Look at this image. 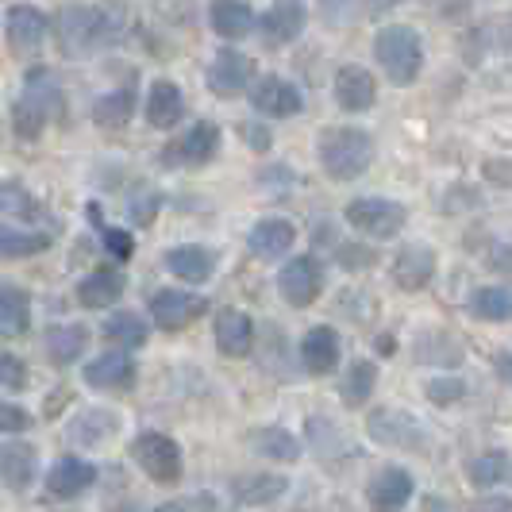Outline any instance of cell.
Segmentation results:
<instances>
[{
    "instance_id": "6da1fadb",
    "label": "cell",
    "mask_w": 512,
    "mask_h": 512,
    "mask_svg": "<svg viewBox=\"0 0 512 512\" xmlns=\"http://www.w3.org/2000/svg\"><path fill=\"white\" fill-rule=\"evenodd\" d=\"M54 35H58V51L66 58H85L120 39V16L108 8L70 4L54 16Z\"/></svg>"
},
{
    "instance_id": "7a4b0ae2",
    "label": "cell",
    "mask_w": 512,
    "mask_h": 512,
    "mask_svg": "<svg viewBox=\"0 0 512 512\" xmlns=\"http://www.w3.org/2000/svg\"><path fill=\"white\" fill-rule=\"evenodd\" d=\"M320 162L335 181H355L374 162V139L362 128H328L320 135Z\"/></svg>"
},
{
    "instance_id": "3957f363",
    "label": "cell",
    "mask_w": 512,
    "mask_h": 512,
    "mask_svg": "<svg viewBox=\"0 0 512 512\" xmlns=\"http://www.w3.org/2000/svg\"><path fill=\"white\" fill-rule=\"evenodd\" d=\"M374 58L393 85H412L424 70V39L405 24H389L374 39Z\"/></svg>"
},
{
    "instance_id": "277c9868",
    "label": "cell",
    "mask_w": 512,
    "mask_h": 512,
    "mask_svg": "<svg viewBox=\"0 0 512 512\" xmlns=\"http://www.w3.org/2000/svg\"><path fill=\"white\" fill-rule=\"evenodd\" d=\"M62 108V93H58V81L47 66L31 70L24 81V93L12 108V124H16V135L20 139H39V131L47 128L54 112Z\"/></svg>"
},
{
    "instance_id": "5b68a950",
    "label": "cell",
    "mask_w": 512,
    "mask_h": 512,
    "mask_svg": "<svg viewBox=\"0 0 512 512\" xmlns=\"http://www.w3.org/2000/svg\"><path fill=\"white\" fill-rule=\"evenodd\" d=\"M131 455L143 466V474L162 486H174L181 478V447L162 432H143L131 443Z\"/></svg>"
},
{
    "instance_id": "8992f818",
    "label": "cell",
    "mask_w": 512,
    "mask_h": 512,
    "mask_svg": "<svg viewBox=\"0 0 512 512\" xmlns=\"http://www.w3.org/2000/svg\"><path fill=\"white\" fill-rule=\"evenodd\" d=\"M343 216H347L351 228L366 231V235H374V239H393L397 231L405 228V220H409L405 205L385 201V197H359V201L347 205Z\"/></svg>"
},
{
    "instance_id": "52a82bcc",
    "label": "cell",
    "mask_w": 512,
    "mask_h": 512,
    "mask_svg": "<svg viewBox=\"0 0 512 512\" xmlns=\"http://www.w3.org/2000/svg\"><path fill=\"white\" fill-rule=\"evenodd\" d=\"M147 308H151V316L158 328L178 332V328H185V324H193L197 316H205L208 301L205 297H197V293H185V289H158V293H151Z\"/></svg>"
},
{
    "instance_id": "ba28073f",
    "label": "cell",
    "mask_w": 512,
    "mask_h": 512,
    "mask_svg": "<svg viewBox=\"0 0 512 512\" xmlns=\"http://www.w3.org/2000/svg\"><path fill=\"white\" fill-rule=\"evenodd\" d=\"M216 151H220V128L201 120L162 151V166H205Z\"/></svg>"
},
{
    "instance_id": "9c48e42d",
    "label": "cell",
    "mask_w": 512,
    "mask_h": 512,
    "mask_svg": "<svg viewBox=\"0 0 512 512\" xmlns=\"http://www.w3.org/2000/svg\"><path fill=\"white\" fill-rule=\"evenodd\" d=\"M278 289H282V297L293 308L312 305L320 297V266H316V258H289L282 266V274H278Z\"/></svg>"
},
{
    "instance_id": "30bf717a",
    "label": "cell",
    "mask_w": 512,
    "mask_h": 512,
    "mask_svg": "<svg viewBox=\"0 0 512 512\" xmlns=\"http://www.w3.org/2000/svg\"><path fill=\"white\" fill-rule=\"evenodd\" d=\"M47 31H51V20L35 4L8 8V43H12L16 54H35L47 43Z\"/></svg>"
},
{
    "instance_id": "8fae6325",
    "label": "cell",
    "mask_w": 512,
    "mask_h": 512,
    "mask_svg": "<svg viewBox=\"0 0 512 512\" xmlns=\"http://www.w3.org/2000/svg\"><path fill=\"white\" fill-rule=\"evenodd\" d=\"M412 497V474L401 466H385L366 486V501L374 512H401Z\"/></svg>"
},
{
    "instance_id": "7c38bea8",
    "label": "cell",
    "mask_w": 512,
    "mask_h": 512,
    "mask_svg": "<svg viewBox=\"0 0 512 512\" xmlns=\"http://www.w3.org/2000/svg\"><path fill=\"white\" fill-rule=\"evenodd\" d=\"M255 77V62L239 51H220L208 66V89L220 93V97H235L251 85Z\"/></svg>"
},
{
    "instance_id": "4fadbf2b",
    "label": "cell",
    "mask_w": 512,
    "mask_h": 512,
    "mask_svg": "<svg viewBox=\"0 0 512 512\" xmlns=\"http://www.w3.org/2000/svg\"><path fill=\"white\" fill-rule=\"evenodd\" d=\"M251 104L262 116H274V120H289V116H297L305 108L301 89L289 85L285 77H262L255 85V93H251Z\"/></svg>"
},
{
    "instance_id": "5bb4252c",
    "label": "cell",
    "mask_w": 512,
    "mask_h": 512,
    "mask_svg": "<svg viewBox=\"0 0 512 512\" xmlns=\"http://www.w3.org/2000/svg\"><path fill=\"white\" fill-rule=\"evenodd\" d=\"M262 35L270 47H285L305 31V0H274V8L262 16Z\"/></svg>"
},
{
    "instance_id": "9a60e30c",
    "label": "cell",
    "mask_w": 512,
    "mask_h": 512,
    "mask_svg": "<svg viewBox=\"0 0 512 512\" xmlns=\"http://www.w3.org/2000/svg\"><path fill=\"white\" fill-rule=\"evenodd\" d=\"M366 432H370V439L389 443V447H412V439L424 443V428L412 420L409 412H397V409L374 412V416L366 420Z\"/></svg>"
},
{
    "instance_id": "2e32d148",
    "label": "cell",
    "mask_w": 512,
    "mask_h": 512,
    "mask_svg": "<svg viewBox=\"0 0 512 512\" xmlns=\"http://www.w3.org/2000/svg\"><path fill=\"white\" fill-rule=\"evenodd\" d=\"M432 274H436V251L424 247V243H409L401 255L393 258V282L409 289V293L424 289L432 282Z\"/></svg>"
},
{
    "instance_id": "e0dca14e",
    "label": "cell",
    "mask_w": 512,
    "mask_h": 512,
    "mask_svg": "<svg viewBox=\"0 0 512 512\" xmlns=\"http://www.w3.org/2000/svg\"><path fill=\"white\" fill-rule=\"evenodd\" d=\"M216 347H220L228 359L251 355V347H255V324H251V316L239 312V308H224V312L216 316Z\"/></svg>"
},
{
    "instance_id": "ac0fdd59",
    "label": "cell",
    "mask_w": 512,
    "mask_h": 512,
    "mask_svg": "<svg viewBox=\"0 0 512 512\" xmlns=\"http://www.w3.org/2000/svg\"><path fill=\"white\" fill-rule=\"evenodd\" d=\"M135 378H139V370H135L128 351H108L85 366V382L93 389H131Z\"/></svg>"
},
{
    "instance_id": "d6986e66",
    "label": "cell",
    "mask_w": 512,
    "mask_h": 512,
    "mask_svg": "<svg viewBox=\"0 0 512 512\" xmlns=\"http://www.w3.org/2000/svg\"><path fill=\"white\" fill-rule=\"evenodd\" d=\"M378 97V85H374V74L362 70V66H343L335 74V101L347 112H366Z\"/></svg>"
},
{
    "instance_id": "ffe728a7",
    "label": "cell",
    "mask_w": 512,
    "mask_h": 512,
    "mask_svg": "<svg viewBox=\"0 0 512 512\" xmlns=\"http://www.w3.org/2000/svg\"><path fill=\"white\" fill-rule=\"evenodd\" d=\"M339 355H343V347H339V335L335 328H312V332L301 339V362H305L308 374H332L335 366H339Z\"/></svg>"
},
{
    "instance_id": "44dd1931",
    "label": "cell",
    "mask_w": 512,
    "mask_h": 512,
    "mask_svg": "<svg viewBox=\"0 0 512 512\" xmlns=\"http://www.w3.org/2000/svg\"><path fill=\"white\" fill-rule=\"evenodd\" d=\"M166 270L181 278V282H193L201 285L212 278V270H216V255L208 251V247H197V243H185V247H174V251H166Z\"/></svg>"
},
{
    "instance_id": "7402d4cb",
    "label": "cell",
    "mask_w": 512,
    "mask_h": 512,
    "mask_svg": "<svg viewBox=\"0 0 512 512\" xmlns=\"http://www.w3.org/2000/svg\"><path fill=\"white\" fill-rule=\"evenodd\" d=\"M93 482H97V466L85 459H58L51 466V474H47V489L54 497H66V501L85 493Z\"/></svg>"
},
{
    "instance_id": "603a6c76",
    "label": "cell",
    "mask_w": 512,
    "mask_h": 512,
    "mask_svg": "<svg viewBox=\"0 0 512 512\" xmlns=\"http://www.w3.org/2000/svg\"><path fill=\"white\" fill-rule=\"evenodd\" d=\"M39 474V455L31 443H8L0 447V482L8 489H27Z\"/></svg>"
},
{
    "instance_id": "cb8c5ba5",
    "label": "cell",
    "mask_w": 512,
    "mask_h": 512,
    "mask_svg": "<svg viewBox=\"0 0 512 512\" xmlns=\"http://www.w3.org/2000/svg\"><path fill=\"white\" fill-rule=\"evenodd\" d=\"M185 116V97L174 81H154L151 85V97H147V120L151 128L158 131H170L178 128V120Z\"/></svg>"
},
{
    "instance_id": "d4e9b609",
    "label": "cell",
    "mask_w": 512,
    "mask_h": 512,
    "mask_svg": "<svg viewBox=\"0 0 512 512\" xmlns=\"http://www.w3.org/2000/svg\"><path fill=\"white\" fill-rule=\"evenodd\" d=\"M285 489H289V478H282V474H243V478L231 482V497H235L239 505L255 509V505L278 501Z\"/></svg>"
},
{
    "instance_id": "484cf974",
    "label": "cell",
    "mask_w": 512,
    "mask_h": 512,
    "mask_svg": "<svg viewBox=\"0 0 512 512\" xmlns=\"http://www.w3.org/2000/svg\"><path fill=\"white\" fill-rule=\"evenodd\" d=\"M208 20L212 31L224 35V39H243L251 27H255V12L247 0H212L208 4Z\"/></svg>"
},
{
    "instance_id": "4316f807",
    "label": "cell",
    "mask_w": 512,
    "mask_h": 512,
    "mask_svg": "<svg viewBox=\"0 0 512 512\" xmlns=\"http://www.w3.org/2000/svg\"><path fill=\"white\" fill-rule=\"evenodd\" d=\"M293 239H297V228L289 224V220H278V216H270V220H258L255 231H251V251L258 258H282L289 247H293Z\"/></svg>"
},
{
    "instance_id": "83f0119b",
    "label": "cell",
    "mask_w": 512,
    "mask_h": 512,
    "mask_svg": "<svg viewBox=\"0 0 512 512\" xmlns=\"http://www.w3.org/2000/svg\"><path fill=\"white\" fill-rule=\"evenodd\" d=\"M120 297H124V274H116V270H93L77 285V301L85 308H108Z\"/></svg>"
},
{
    "instance_id": "f1b7e54d",
    "label": "cell",
    "mask_w": 512,
    "mask_h": 512,
    "mask_svg": "<svg viewBox=\"0 0 512 512\" xmlns=\"http://www.w3.org/2000/svg\"><path fill=\"white\" fill-rule=\"evenodd\" d=\"M85 343H89V332L81 324H54L47 332V355L58 366H70L85 355Z\"/></svg>"
},
{
    "instance_id": "f546056e",
    "label": "cell",
    "mask_w": 512,
    "mask_h": 512,
    "mask_svg": "<svg viewBox=\"0 0 512 512\" xmlns=\"http://www.w3.org/2000/svg\"><path fill=\"white\" fill-rule=\"evenodd\" d=\"M47 247H51V235H43V231H20V228L0 224V262L43 255Z\"/></svg>"
},
{
    "instance_id": "4dcf8cb0",
    "label": "cell",
    "mask_w": 512,
    "mask_h": 512,
    "mask_svg": "<svg viewBox=\"0 0 512 512\" xmlns=\"http://www.w3.org/2000/svg\"><path fill=\"white\" fill-rule=\"evenodd\" d=\"M31 324L27 293L16 285H0V335H24Z\"/></svg>"
},
{
    "instance_id": "1f68e13d",
    "label": "cell",
    "mask_w": 512,
    "mask_h": 512,
    "mask_svg": "<svg viewBox=\"0 0 512 512\" xmlns=\"http://www.w3.org/2000/svg\"><path fill=\"white\" fill-rule=\"evenodd\" d=\"M374 385H378V366L374 362H351V370L343 374V385H339V397L351 405V409H359L370 401V393H374Z\"/></svg>"
},
{
    "instance_id": "d6a6232c",
    "label": "cell",
    "mask_w": 512,
    "mask_h": 512,
    "mask_svg": "<svg viewBox=\"0 0 512 512\" xmlns=\"http://www.w3.org/2000/svg\"><path fill=\"white\" fill-rule=\"evenodd\" d=\"M104 339L116 343V347H124V351H135V347L147 343V324L135 312H116V316L104 320Z\"/></svg>"
},
{
    "instance_id": "836d02e7",
    "label": "cell",
    "mask_w": 512,
    "mask_h": 512,
    "mask_svg": "<svg viewBox=\"0 0 512 512\" xmlns=\"http://www.w3.org/2000/svg\"><path fill=\"white\" fill-rule=\"evenodd\" d=\"M258 455H266V459L274 462H297L301 459V443L289 436L285 428H258L255 436H251Z\"/></svg>"
},
{
    "instance_id": "e575fe53",
    "label": "cell",
    "mask_w": 512,
    "mask_h": 512,
    "mask_svg": "<svg viewBox=\"0 0 512 512\" xmlns=\"http://www.w3.org/2000/svg\"><path fill=\"white\" fill-rule=\"evenodd\" d=\"M131 112H135V97H131L128 89H116V93H104L101 101L93 104V120L101 124V128L116 131L124 128L131 120Z\"/></svg>"
},
{
    "instance_id": "d590c367",
    "label": "cell",
    "mask_w": 512,
    "mask_h": 512,
    "mask_svg": "<svg viewBox=\"0 0 512 512\" xmlns=\"http://www.w3.org/2000/svg\"><path fill=\"white\" fill-rule=\"evenodd\" d=\"M470 308L478 320H512V289L505 285H486L470 297Z\"/></svg>"
},
{
    "instance_id": "8d00e7d4",
    "label": "cell",
    "mask_w": 512,
    "mask_h": 512,
    "mask_svg": "<svg viewBox=\"0 0 512 512\" xmlns=\"http://www.w3.org/2000/svg\"><path fill=\"white\" fill-rule=\"evenodd\" d=\"M0 212L16 216V220H35L43 208H39V201L27 193L20 181H0Z\"/></svg>"
},
{
    "instance_id": "74e56055",
    "label": "cell",
    "mask_w": 512,
    "mask_h": 512,
    "mask_svg": "<svg viewBox=\"0 0 512 512\" xmlns=\"http://www.w3.org/2000/svg\"><path fill=\"white\" fill-rule=\"evenodd\" d=\"M116 432V416L108 409H93L85 412V416H77V424L70 428V439L74 443H101Z\"/></svg>"
},
{
    "instance_id": "f35d334b",
    "label": "cell",
    "mask_w": 512,
    "mask_h": 512,
    "mask_svg": "<svg viewBox=\"0 0 512 512\" xmlns=\"http://www.w3.org/2000/svg\"><path fill=\"white\" fill-rule=\"evenodd\" d=\"M505 470H509V462H505V455H497V451L478 455V459L466 466V474H470L474 486H497L505 478Z\"/></svg>"
},
{
    "instance_id": "ab89813d",
    "label": "cell",
    "mask_w": 512,
    "mask_h": 512,
    "mask_svg": "<svg viewBox=\"0 0 512 512\" xmlns=\"http://www.w3.org/2000/svg\"><path fill=\"white\" fill-rule=\"evenodd\" d=\"M27 385V366L16 355L0 351V389H24Z\"/></svg>"
},
{
    "instance_id": "60d3db41",
    "label": "cell",
    "mask_w": 512,
    "mask_h": 512,
    "mask_svg": "<svg viewBox=\"0 0 512 512\" xmlns=\"http://www.w3.org/2000/svg\"><path fill=\"white\" fill-rule=\"evenodd\" d=\"M104 251L116 258V262H128L135 255V239L120 228H104Z\"/></svg>"
},
{
    "instance_id": "b9f144b4",
    "label": "cell",
    "mask_w": 512,
    "mask_h": 512,
    "mask_svg": "<svg viewBox=\"0 0 512 512\" xmlns=\"http://www.w3.org/2000/svg\"><path fill=\"white\" fill-rule=\"evenodd\" d=\"M27 428H31V412L0 401V432H27Z\"/></svg>"
},
{
    "instance_id": "7bdbcfd3",
    "label": "cell",
    "mask_w": 512,
    "mask_h": 512,
    "mask_svg": "<svg viewBox=\"0 0 512 512\" xmlns=\"http://www.w3.org/2000/svg\"><path fill=\"white\" fill-rule=\"evenodd\" d=\"M154 212H158V193L139 189V193L131 197V216H135V224H151Z\"/></svg>"
},
{
    "instance_id": "ee69618b",
    "label": "cell",
    "mask_w": 512,
    "mask_h": 512,
    "mask_svg": "<svg viewBox=\"0 0 512 512\" xmlns=\"http://www.w3.org/2000/svg\"><path fill=\"white\" fill-rule=\"evenodd\" d=\"M462 393H466V385L459 378H436V382L428 385V397L436 401V405H447V401H459Z\"/></svg>"
},
{
    "instance_id": "f6af8a7d",
    "label": "cell",
    "mask_w": 512,
    "mask_h": 512,
    "mask_svg": "<svg viewBox=\"0 0 512 512\" xmlns=\"http://www.w3.org/2000/svg\"><path fill=\"white\" fill-rule=\"evenodd\" d=\"M339 262H343L347 270H362V266L374 262V251H370V247H343V251H339Z\"/></svg>"
},
{
    "instance_id": "bcb514c9",
    "label": "cell",
    "mask_w": 512,
    "mask_h": 512,
    "mask_svg": "<svg viewBox=\"0 0 512 512\" xmlns=\"http://www.w3.org/2000/svg\"><path fill=\"white\" fill-rule=\"evenodd\" d=\"M489 266H493L497 274H505V278H512V243H505V247H497V251L489 255Z\"/></svg>"
},
{
    "instance_id": "7dc6e473",
    "label": "cell",
    "mask_w": 512,
    "mask_h": 512,
    "mask_svg": "<svg viewBox=\"0 0 512 512\" xmlns=\"http://www.w3.org/2000/svg\"><path fill=\"white\" fill-rule=\"evenodd\" d=\"M243 139H247L255 151H266V147H270V131L262 128V124H243Z\"/></svg>"
},
{
    "instance_id": "c3c4849f",
    "label": "cell",
    "mask_w": 512,
    "mask_h": 512,
    "mask_svg": "<svg viewBox=\"0 0 512 512\" xmlns=\"http://www.w3.org/2000/svg\"><path fill=\"white\" fill-rule=\"evenodd\" d=\"M474 512H512V501L509 497H489L482 505H474Z\"/></svg>"
},
{
    "instance_id": "681fc988",
    "label": "cell",
    "mask_w": 512,
    "mask_h": 512,
    "mask_svg": "<svg viewBox=\"0 0 512 512\" xmlns=\"http://www.w3.org/2000/svg\"><path fill=\"white\" fill-rule=\"evenodd\" d=\"M351 0H324V20L328 24H343V16H339V8H347Z\"/></svg>"
},
{
    "instance_id": "f907efd6",
    "label": "cell",
    "mask_w": 512,
    "mask_h": 512,
    "mask_svg": "<svg viewBox=\"0 0 512 512\" xmlns=\"http://www.w3.org/2000/svg\"><path fill=\"white\" fill-rule=\"evenodd\" d=\"M497 374H501V382L505 385H512V351L497 355Z\"/></svg>"
},
{
    "instance_id": "816d5d0a",
    "label": "cell",
    "mask_w": 512,
    "mask_h": 512,
    "mask_svg": "<svg viewBox=\"0 0 512 512\" xmlns=\"http://www.w3.org/2000/svg\"><path fill=\"white\" fill-rule=\"evenodd\" d=\"M401 0H370V12H389V8H397Z\"/></svg>"
},
{
    "instance_id": "f5cc1de1",
    "label": "cell",
    "mask_w": 512,
    "mask_h": 512,
    "mask_svg": "<svg viewBox=\"0 0 512 512\" xmlns=\"http://www.w3.org/2000/svg\"><path fill=\"white\" fill-rule=\"evenodd\" d=\"M154 512H189L181 501H170V505H162V509H154Z\"/></svg>"
}]
</instances>
